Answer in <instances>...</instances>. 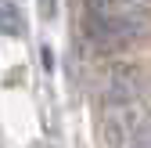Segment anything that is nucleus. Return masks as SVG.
I'll use <instances>...</instances> for the list:
<instances>
[{
    "instance_id": "39448f33",
    "label": "nucleus",
    "mask_w": 151,
    "mask_h": 148,
    "mask_svg": "<svg viewBox=\"0 0 151 148\" xmlns=\"http://www.w3.org/2000/svg\"><path fill=\"white\" fill-rule=\"evenodd\" d=\"M36 4H40V15L43 18H54V15H58V0H36Z\"/></svg>"
},
{
    "instance_id": "f03ea898",
    "label": "nucleus",
    "mask_w": 151,
    "mask_h": 148,
    "mask_svg": "<svg viewBox=\"0 0 151 148\" xmlns=\"http://www.w3.org/2000/svg\"><path fill=\"white\" fill-rule=\"evenodd\" d=\"M144 101V72L137 65H111L104 80V105H137Z\"/></svg>"
},
{
    "instance_id": "20e7f679",
    "label": "nucleus",
    "mask_w": 151,
    "mask_h": 148,
    "mask_svg": "<svg viewBox=\"0 0 151 148\" xmlns=\"http://www.w3.org/2000/svg\"><path fill=\"white\" fill-rule=\"evenodd\" d=\"M129 148H151V116L140 123V130L133 134V141H129Z\"/></svg>"
},
{
    "instance_id": "7ed1b4c3",
    "label": "nucleus",
    "mask_w": 151,
    "mask_h": 148,
    "mask_svg": "<svg viewBox=\"0 0 151 148\" xmlns=\"http://www.w3.org/2000/svg\"><path fill=\"white\" fill-rule=\"evenodd\" d=\"M0 33L4 36H22L25 33V18H22L14 0H0Z\"/></svg>"
},
{
    "instance_id": "f257e3e1",
    "label": "nucleus",
    "mask_w": 151,
    "mask_h": 148,
    "mask_svg": "<svg viewBox=\"0 0 151 148\" xmlns=\"http://www.w3.org/2000/svg\"><path fill=\"white\" fill-rule=\"evenodd\" d=\"M151 29L140 0H83V36L97 51H122Z\"/></svg>"
}]
</instances>
